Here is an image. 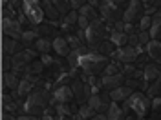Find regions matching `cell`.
Segmentation results:
<instances>
[{"label": "cell", "mask_w": 161, "mask_h": 120, "mask_svg": "<svg viewBox=\"0 0 161 120\" xmlns=\"http://www.w3.org/2000/svg\"><path fill=\"white\" fill-rule=\"evenodd\" d=\"M108 68V58L106 55H101L93 49H86L80 53L79 60H77V69H80L86 77L90 75H101Z\"/></svg>", "instance_id": "obj_1"}, {"label": "cell", "mask_w": 161, "mask_h": 120, "mask_svg": "<svg viewBox=\"0 0 161 120\" xmlns=\"http://www.w3.org/2000/svg\"><path fill=\"white\" fill-rule=\"evenodd\" d=\"M125 113H134L137 118H147V115L152 111V98L145 93H136L125 102Z\"/></svg>", "instance_id": "obj_2"}, {"label": "cell", "mask_w": 161, "mask_h": 120, "mask_svg": "<svg viewBox=\"0 0 161 120\" xmlns=\"http://www.w3.org/2000/svg\"><path fill=\"white\" fill-rule=\"evenodd\" d=\"M125 0H103L99 4V13L106 24H117L125 17Z\"/></svg>", "instance_id": "obj_3"}, {"label": "cell", "mask_w": 161, "mask_h": 120, "mask_svg": "<svg viewBox=\"0 0 161 120\" xmlns=\"http://www.w3.org/2000/svg\"><path fill=\"white\" fill-rule=\"evenodd\" d=\"M48 93L46 89H35L31 91L30 95L26 97V102H24V106H22V109L26 115H35V117H39L40 113H44V111L48 109Z\"/></svg>", "instance_id": "obj_4"}, {"label": "cell", "mask_w": 161, "mask_h": 120, "mask_svg": "<svg viewBox=\"0 0 161 120\" xmlns=\"http://www.w3.org/2000/svg\"><path fill=\"white\" fill-rule=\"evenodd\" d=\"M86 31V46L90 49H95L97 46H101L103 42H106V38H110L112 31L106 28V22L104 20H95Z\"/></svg>", "instance_id": "obj_5"}, {"label": "cell", "mask_w": 161, "mask_h": 120, "mask_svg": "<svg viewBox=\"0 0 161 120\" xmlns=\"http://www.w3.org/2000/svg\"><path fill=\"white\" fill-rule=\"evenodd\" d=\"M22 15L26 17V20L33 24V26H40L44 20V9H42V2L39 0H22Z\"/></svg>", "instance_id": "obj_6"}, {"label": "cell", "mask_w": 161, "mask_h": 120, "mask_svg": "<svg viewBox=\"0 0 161 120\" xmlns=\"http://www.w3.org/2000/svg\"><path fill=\"white\" fill-rule=\"evenodd\" d=\"M143 53V46H125V48H117L112 53V58H115L119 64H130L137 60V55Z\"/></svg>", "instance_id": "obj_7"}, {"label": "cell", "mask_w": 161, "mask_h": 120, "mask_svg": "<svg viewBox=\"0 0 161 120\" xmlns=\"http://www.w3.org/2000/svg\"><path fill=\"white\" fill-rule=\"evenodd\" d=\"M75 100L77 98H75L73 88L68 86V84H64V86H57L55 91L51 93V102H53V106H55V104H66V106H71Z\"/></svg>", "instance_id": "obj_8"}, {"label": "cell", "mask_w": 161, "mask_h": 120, "mask_svg": "<svg viewBox=\"0 0 161 120\" xmlns=\"http://www.w3.org/2000/svg\"><path fill=\"white\" fill-rule=\"evenodd\" d=\"M143 11H145V4L141 0H130L128 6H126V11H125V17H123V22L126 26H132L137 18L143 17Z\"/></svg>", "instance_id": "obj_9"}, {"label": "cell", "mask_w": 161, "mask_h": 120, "mask_svg": "<svg viewBox=\"0 0 161 120\" xmlns=\"http://www.w3.org/2000/svg\"><path fill=\"white\" fill-rule=\"evenodd\" d=\"M95 20H99V15L95 11V6L86 4V6H82L79 9V29H88Z\"/></svg>", "instance_id": "obj_10"}, {"label": "cell", "mask_w": 161, "mask_h": 120, "mask_svg": "<svg viewBox=\"0 0 161 120\" xmlns=\"http://www.w3.org/2000/svg\"><path fill=\"white\" fill-rule=\"evenodd\" d=\"M2 33H4V37H11V38H22V24H20L19 20L15 18H2Z\"/></svg>", "instance_id": "obj_11"}, {"label": "cell", "mask_w": 161, "mask_h": 120, "mask_svg": "<svg viewBox=\"0 0 161 120\" xmlns=\"http://www.w3.org/2000/svg\"><path fill=\"white\" fill-rule=\"evenodd\" d=\"M88 104L92 106V109L95 111V113H106L108 108H110L112 104V98H110V93H106V95H101V93H93L88 100Z\"/></svg>", "instance_id": "obj_12"}, {"label": "cell", "mask_w": 161, "mask_h": 120, "mask_svg": "<svg viewBox=\"0 0 161 120\" xmlns=\"http://www.w3.org/2000/svg\"><path fill=\"white\" fill-rule=\"evenodd\" d=\"M161 75V68L159 64H147L145 66V69H143V86H145V89L150 86L154 80H158V77Z\"/></svg>", "instance_id": "obj_13"}, {"label": "cell", "mask_w": 161, "mask_h": 120, "mask_svg": "<svg viewBox=\"0 0 161 120\" xmlns=\"http://www.w3.org/2000/svg\"><path fill=\"white\" fill-rule=\"evenodd\" d=\"M35 82H37V77H33V75H26L24 78L20 80L19 89H17V95H19L20 98L28 97L31 91H35Z\"/></svg>", "instance_id": "obj_14"}, {"label": "cell", "mask_w": 161, "mask_h": 120, "mask_svg": "<svg viewBox=\"0 0 161 120\" xmlns=\"http://www.w3.org/2000/svg\"><path fill=\"white\" fill-rule=\"evenodd\" d=\"M125 82V73H114V75H103V84H104V89H117L123 86Z\"/></svg>", "instance_id": "obj_15"}, {"label": "cell", "mask_w": 161, "mask_h": 120, "mask_svg": "<svg viewBox=\"0 0 161 120\" xmlns=\"http://www.w3.org/2000/svg\"><path fill=\"white\" fill-rule=\"evenodd\" d=\"M110 93V98L112 102H126V100L130 98L132 95H134V89H132L130 86H121V88H117V89H112L108 91Z\"/></svg>", "instance_id": "obj_16"}, {"label": "cell", "mask_w": 161, "mask_h": 120, "mask_svg": "<svg viewBox=\"0 0 161 120\" xmlns=\"http://www.w3.org/2000/svg\"><path fill=\"white\" fill-rule=\"evenodd\" d=\"M110 42H112V46H115V48H125L130 42V33H126L123 29H112Z\"/></svg>", "instance_id": "obj_17"}, {"label": "cell", "mask_w": 161, "mask_h": 120, "mask_svg": "<svg viewBox=\"0 0 161 120\" xmlns=\"http://www.w3.org/2000/svg\"><path fill=\"white\" fill-rule=\"evenodd\" d=\"M53 51L59 57H70L71 48H70V44H68V40H66V37H55L53 38Z\"/></svg>", "instance_id": "obj_18"}, {"label": "cell", "mask_w": 161, "mask_h": 120, "mask_svg": "<svg viewBox=\"0 0 161 120\" xmlns=\"http://www.w3.org/2000/svg\"><path fill=\"white\" fill-rule=\"evenodd\" d=\"M33 57H35V53L30 49L26 51H19L17 55H13V66H15V69H22L28 62H31L33 60Z\"/></svg>", "instance_id": "obj_19"}, {"label": "cell", "mask_w": 161, "mask_h": 120, "mask_svg": "<svg viewBox=\"0 0 161 120\" xmlns=\"http://www.w3.org/2000/svg\"><path fill=\"white\" fill-rule=\"evenodd\" d=\"M73 26L79 28V11H70L68 15H64V18L60 22V29L66 31V33H71Z\"/></svg>", "instance_id": "obj_20"}, {"label": "cell", "mask_w": 161, "mask_h": 120, "mask_svg": "<svg viewBox=\"0 0 161 120\" xmlns=\"http://www.w3.org/2000/svg\"><path fill=\"white\" fill-rule=\"evenodd\" d=\"M145 49H147V55H148L156 64H161V40H150V42L145 46Z\"/></svg>", "instance_id": "obj_21"}, {"label": "cell", "mask_w": 161, "mask_h": 120, "mask_svg": "<svg viewBox=\"0 0 161 120\" xmlns=\"http://www.w3.org/2000/svg\"><path fill=\"white\" fill-rule=\"evenodd\" d=\"M19 49H20L19 40L11 38V37H4V40H2V51H4L6 57H9V55H17V51Z\"/></svg>", "instance_id": "obj_22"}, {"label": "cell", "mask_w": 161, "mask_h": 120, "mask_svg": "<svg viewBox=\"0 0 161 120\" xmlns=\"http://www.w3.org/2000/svg\"><path fill=\"white\" fill-rule=\"evenodd\" d=\"M106 117H108V120H126V113L117 102H112L106 111Z\"/></svg>", "instance_id": "obj_23"}, {"label": "cell", "mask_w": 161, "mask_h": 120, "mask_svg": "<svg viewBox=\"0 0 161 120\" xmlns=\"http://www.w3.org/2000/svg\"><path fill=\"white\" fill-rule=\"evenodd\" d=\"M51 106H53V104H51ZM55 115H57V120H71L73 118L71 106H66V104H55Z\"/></svg>", "instance_id": "obj_24"}, {"label": "cell", "mask_w": 161, "mask_h": 120, "mask_svg": "<svg viewBox=\"0 0 161 120\" xmlns=\"http://www.w3.org/2000/svg\"><path fill=\"white\" fill-rule=\"evenodd\" d=\"M35 49L40 55H50V51L53 49V40H48L46 37H39L35 40Z\"/></svg>", "instance_id": "obj_25"}, {"label": "cell", "mask_w": 161, "mask_h": 120, "mask_svg": "<svg viewBox=\"0 0 161 120\" xmlns=\"http://www.w3.org/2000/svg\"><path fill=\"white\" fill-rule=\"evenodd\" d=\"M42 9H44V15H46V18H50L51 22H57L59 20V11L57 8L53 6V2L51 0H42Z\"/></svg>", "instance_id": "obj_26"}, {"label": "cell", "mask_w": 161, "mask_h": 120, "mask_svg": "<svg viewBox=\"0 0 161 120\" xmlns=\"http://www.w3.org/2000/svg\"><path fill=\"white\" fill-rule=\"evenodd\" d=\"M19 84H20V80L17 78V75H15V73H8V71H6V73H4V89L8 91V89H19Z\"/></svg>", "instance_id": "obj_27"}, {"label": "cell", "mask_w": 161, "mask_h": 120, "mask_svg": "<svg viewBox=\"0 0 161 120\" xmlns=\"http://www.w3.org/2000/svg\"><path fill=\"white\" fill-rule=\"evenodd\" d=\"M147 95H148L150 98H158V97H161V75L158 77V80H154L150 86L147 88Z\"/></svg>", "instance_id": "obj_28"}, {"label": "cell", "mask_w": 161, "mask_h": 120, "mask_svg": "<svg viewBox=\"0 0 161 120\" xmlns=\"http://www.w3.org/2000/svg\"><path fill=\"white\" fill-rule=\"evenodd\" d=\"M93 115H95V111L92 109V106L88 102H86V104H80L79 111H77V117H79L80 120H90Z\"/></svg>", "instance_id": "obj_29"}, {"label": "cell", "mask_w": 161, "mask_h": 120, "mask_svg": "<svg viewBox=\"0 0 161 120\" xmlns=\"http://www.w3.org/2000/svg\"><path fill=\"white\" fill-rule=\"evenodd\" d=\"M51 2H53V6L57 8V11H59L60 15H68L71 11L70 0H51Z\"/></svg>", "instance_id": "obj_30"}, {"label": "cell", "mask_w": 161, "mask_h": 120, "mask_svg": "<svg viewBox=\"0 0 161 120\" xmlns=\"http://www.w3.org/2000/svg\"><path fill=\"white\" fill-rule=\"evenodd\" d=\"M2 102H4V104H2L4 113H13V111L17 109V104H15V100L11 98L8 93H4V95H2Z\"/></svg>", "instance_id": "obj_31"}, {"label": "cell", "mask_w": 161, "mask_h": 120, "mask_svg": "<svg viewBox=\"0 0 161 120\" xmlns=\"http://www.w3.org/2000/svg\"><path fill=\"white\" fill-rule=\"evenodd\" d=\"M66 40H68V44H70L71 49H79V48L84 46V42L79 38V35H77V33H68V35H66Z\"/></svg>", "instance_id": "obj_32"}, {"label": "cell", "mask_w": 161, "mask_h": 120, "mask_svg": "<svg viewBox=\"0 0 161 120\" xmlns=\"http://www.w3.org/2000/svg\"><path fill=\"white\" fill-rule=\"evenodd\" d=\"M141 2L145 4L148 15H152V13H156L158 9H161V0H141Z\"/></svg>", "instance_id": "obj_33"}, {"label": "cell", "mask_w": 161, "mask_h": 120, "mask_svg": "<svg viewBox=\"0 0 161 120\" xmlns=\"http://www.w3.org/2000/svg\"><path fill=\"white\" fill-rule=\"evenodd\" d=\"M150 26H152V15L145 13V15L139 18V31H148Z\"/></svg>", "instance_id": "obj_34"}, {"label": "cell", "mask_w": 161, "mask_h": 120, "mask_svg": "<svg viewBox=\"0 0 161 120\" xmlns=\"http://www.w3.org/2000/svg\"><path fill=\"white\" fill-rule=\"evenodd\" d=\"M152 117L161 120V97L152 98Z\"/></svg>", "instance_id": "obj_35"}, {"label": "cell", "mask_w": 161, "mask_h": 120, "mask_svg": "<svg viewBox=\"0 0 161 120\" xmlns=\"http://www.w3.org/2000/svg\"><path fill=\"white\" fill-rule=\"evenodd\" d=\"M40 120H57V115H55V106L53 108H48V109L42 113Z\"/></svg>", "instance_id": "obj_36"}, {"label": "cell", "mask_w": 161, "mask_h": 120, "mask_svg": "<svg viewBox=\"0 0 161 120\" xmlns=\"http://www.w3.org/2000/svg\"><path fill=\"white\" fill-rule=\"evenodd\" d=\"M39 38V31H24V33H22V40H24V42H31V40H37Z\"/></svg>", "instance_id": "obj_37"}, {"label": "cell", "mask_w": 161, "mask_h": 120, "mask_svg": "<svg viewBox=\"0 0 161 120\" xmlns=\"http://www.w3.org/2000/svg\"><path fill=\"white\" fill-rule=\"evenodd\" d=\"M70 4H71V9L75 11H79L82 6H86V4H90V0H70Z\"/></svg>", "instance_id": "obj_38"}, {"label": "cell", "mask_w": 161, "mask_h": 120, "mask_svg": "<svg viewBox=\"0 0 161 120\" xmlns=\"http://www.w3.org/2000/svg\"><path fill=\"white\" fill-rule=\"evenodd\" d=\"M42 64L44 66H53V58L50 55H42Z\"/></svg>", "instance_id": "obj_39"}, {"label": "cell", "mask_w": 161, "mask_h": 120, "mask_svg": "<svg viewBox=\"0 0 161 120\" xmlns=\"http://www.w3.org/2000/svg\"><path fill=\"white\" fill-rule=\"evenodd\" d=\"M90 120H108V117H106V113H95Z\"/></svg>", "instance_id": "obj_40"}, {"label": "cell", "mask_w": 161, "mask_h": 120, "mask_svg": "<svg viewBox=\"0 0 161 120\" xmlns=\"http://www.w3.org/2000/svg\"><path fill=\"white\" fill-rule=\"evenodd\" d=\"M17 120H39V118H37L35 115H26V113H24V115L17 117Z\"/></svg>", "instance_id": "obj_41"}]
</instances>
